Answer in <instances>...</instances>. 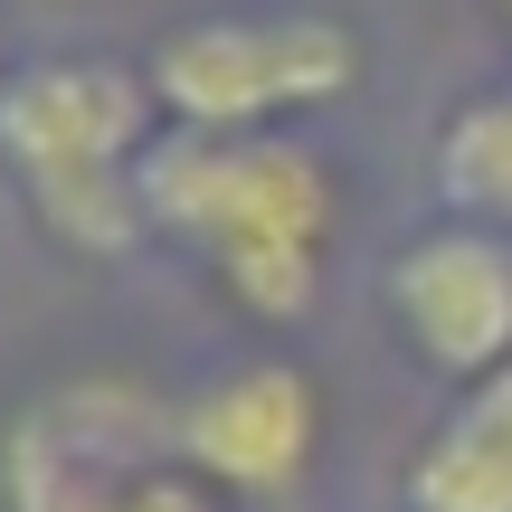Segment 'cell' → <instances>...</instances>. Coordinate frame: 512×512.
Listing matches in <instances>:
<instances>
[{
    "label": "cell",
    "mask_w": 512,
    "mask_h": 512,
    "mask_svg": "<svg viewBox=\"0 0 512 512\" xmlns=\"http://www.w3.org/2000/svg\"><path fill=\"white\" fill-rule=\"evenodd\" d=\"M143 209L152 238H171L266 332H294L313 313L342 238V181L294 133H162Z\"/></svg>",
    "instance_id": "1"
},
{
    "label": "cell",
    "mask_w": 512,
    "mask_h": 512,
    "mask_svg": "<svg viewBox=\"0 0 512 512\" xmlns=\"http://www.w3.org/2000/svg\"><path fill=\"white\" fill-rule=\"evenodd\" d=\"M162 143V95L114 57H29L0 86V181L86 266H124L152 238L143 171Z\"/></svg>",
    "instance_id": "2"
},
{
    "label": "cell",
    "mask_w": 512,
    "mask_h": 512,
    "mask_svg": "<svg viewBox=\"0 0 512 512\" xmlns=\"http://www.w3.org/2000/svg\"><path fill=\"white\" fill-rule=\"evenodd\" d=\"M171 133H285L323 105H351L370 76V38L342 10L266 0V10L171 19L143 57Z\"/></svg>",
    "instance_id": "3"
},
{
    "label": "cell",
    "mask_w": 512,
    "mask_h": 512,
    "mask_svg": "<svg viewBox=\"0 0 512 512\" xmlns=\"http://www.w3.org/2000/svg\"><path fill=\"white\" fill-rule=\"evenodd\" d=\"M171 456V399L143 380H57L10 418L0 494L10 512H124L133 484H152Z\"/></svg>",
    "instance_id": "4"
},
{
    "label": "cell",
    "mask_w": 512,
    "mask_h": 512,
    "mask_svg": "<svg viewBox=\"0 0 512 512\" xmlns=\"http://www.w3.org/2000/svg\"><path fill=\"white\" fill-rule=\"evenodd\" d=\"M313 446H323V389L294 361H238L190 399H171V456L219 503H294L313 475Z\"/></svg>",
    "instance_id": "5"
},
{
    "label": "cell",
    "mask_w": 512,
    "mask_h": 512,
    "mask_svg": "<svg viewBox=\"0 0 512 512\" xmlns=\"http://www.w3.org/2000/svg\"><path fill=\"white\" fill-rule=\"evenodd\" d=\"M389 323L446 389L512 361V238L437 219L389 256Z\"/></svg>",
    "instance_id": "6"
},
{
    "label": "cell",
    "mask_w": 512,
    "mask_h": 512,
    "mask_svg": "<svg viewBox=\"0 0 512 512\" xmlns=\"http://www.w3.org/2000/svg\"><path fill=\"white\" fill-rule=\"evenodd\" d=\"M408 512H512V361L437 408L408 456Z\"/></svg>",
    "instance_id": "7"
},
{
    "label": "cell",
    "mask_w": 512,
    "mask_h": 512,
    "mask_svg": "<svg viewBox=\"0 0 512 512\" xmlns=\"http://www.w3.org/2000/svg\"><path fill=\"white\" fill-rule=\"evenodd\" d=\"M427 162H437L446 219H475V228H494V238H512V86L465 95L437 124V152H427Z\"/></svg>",
    "instance_id": "8"
},
{
    "label": "cell",
    "mask_w": 512,
    "mask_h": 512,
    "mask_svg": "<svg viewBox=\"0 0 512 512\" xmlns=\"http://www.w3.org/2000/svg\"><path fill=\"white\" fill-rule=\"evenodd\" d=\"M124 512H219V494H200L181 465H162L152 484H133V503H124Z\"/></svg>",
    "instance_id": "9"
},
{
    "label": "cell",
    "mask_w": 512,
    "mask_h": 512,
    "mask_svg": "<svg viewBox=\"0 0 512 512\" xmlns=\"http://www.w3.org/2000/svg\"><path fill=\"white\" fill-rule=\"evenodd\" d=\"M0 86H10V48H0Z\"/></svg>",
    "instance_id": "10"
},
{
    "label": "cell",
    "mask_w": 512,
    "mask_h": 512,
    "mask_svg": "<svg viewBox=\"0 0 512 512\" xmlns=\"http://www.w3.org/2000/svg\"><path fill=\"white\" fill-rule=\"evenodd\" d=\"M494 10H503V29H512V0H494Z\"/></svg>",
    "instance_id": "11"
}]
</instances>
